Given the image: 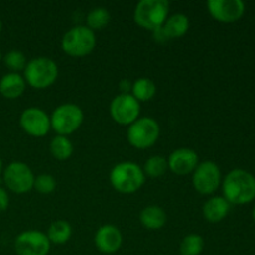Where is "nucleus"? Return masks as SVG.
<instances>
[{
  "label": "nucleus",
  "instance_id": "nucleus-1",
  "mask_svg": "<svg viewBox=\"0 0 255 255\" xmlns=\"http://www.w3.org/2000/svg\"><path fill=\"white\" fill-rule=\"evenodd\" d=\"M222 191L231 204L251 203L255 199V177L244 169H233L224 177Z\"/></svg>",
  "mask_w": 255,
  "mask_h": 255
},
{
  "label": "nucleus",
  "instance_id": "nucleus-2",
  "mask_svg": "<svg viewBox=\"0 0 255 255\" xmlns=\"http://www.w3.org/2000/svg\"><path fill=\"white\" fill-rule=\"evenodd\" d=\"M146 181L143 169L133 162H120L110 173V182L115 191L122 194H132L142 188Z\"/></svg>",
  "mask_w": 255,
  "mask_h": 255
},
{
  "label": "nucleus",
  "instance_id": "nucleus-3",
  "mask_svg": "<svg viewBox=\"0 0 255 255\" xmlns=\"http://www.w3.org/2000/svg\"><path fill=\"white\" fill-rule=\"evenodd\" d=\"M59 76V67L52 59L46 56L34 57L27 61L24 70L26 85L36 90H44L55 84Z\"/></svg>",
  "mask_w": 255,
  "mask_h": 255
},
{
  "label": "nucleus",
  "instance_id": "nucleus-4",
  "mask_svg": "<svg viewBox=\"0 0 255 255\" xmlns=\"http://www.w3.org/2000/svg\"><path fill=\"white\" fill-rule=\"evenodd\" d=\"M169 14L167 0H141L133 11V20L138 26L146 30H154L163 26Z\"/></svg>",
  "mask_w": 255,
  "mask_h": 255
},
{
  "label": "nucleus",
  "instance_id": "nucleus-5",
  "mask_svg": "<svg viewBox=\"0 0 255 255\" xmlns=\"http://www.w3.org/2000/svg\"><path fill=\"white\" fill-rule=\"evenodd\" d=\"M96 46V35L86 25H77L65 32L61 47L65 54L72 57H84L91 54Z\"/></svg>",
  "mask_w": 255,
  "mask_h": 255
},
{
  "label": "nucleus",
  "instance_id": "nucleus-6",
  "mask_svg": "<svg viewBox=\"0 0 255 255\" xmlns=\"http://www.w3.org/2000/svg\"><path fill=\"white\" fill-rule=\"evenodd\" d=\"M51 128L60 136H70L81 127L84 111L75 104H62L52 111L50 116Z\"/></svg>",
  "mask_w": 255,
  "mask_h": 255
},
{
  "label": "nucleus",
  "instance_id": "nucleus-7",
  "mask_svg": "<svg viewBox=\"0 0 255 255\" xmlns=\"http://www.w3.org/2000/svg\"><path fill=\"white\" fill-rule=\"evenodd\" d=\"M161 128L152 117H139L127 129V141L137 149H146L153 146L159 138Z\"/></svg>",
  "mask_w": 255,
  "mask_h": 255
},
{
  "label": "nucleus",
  "instance_id": "nucleus-8",
  "mask_svg": "<svg viewBox=\"0 0 255 255\" xmlns=\"http://www.w3.org/2000/svg\"><path fill=\"white\" fill-rule=\"evenodd\" d=\"M4 183L9 191L24 194L34 189L35 176L31 168L24 162H11L2 171Z\"/></svg>",
  "mask_w": 255,
  "mask_h": 255
},
{
  "label": "nucleus",
  "instance_id": "nucleus-9",
  "mask_svg": "<svg viewBox=\"0 0 255 255\" xmlns=\"http://www.w3.org/2000/svg\"><path fill=\"white\" fill-rule=\"evenodd\" d=\"M192 174V184L194 189L203 196L213 194L222 184L221 169L212 161L198 163Z\"/></svg>",
  "mask_w": 255,
  "mask_h": 255
},
{
  "label": "nucleus",
  "instance_id": "nucleus-10",
  "mask_svg": "<svg viewBox=\"0 0 255 255\" xmlns=\"http://www.w3.org/2000/svg\"><path fill=\"white\" fill-rule=\"evenodd\" d=\"M141 114V104L131 94H120L111 101L110 115L116 124L129 126Z\"/></svg>",
  "mask_w": 255,
  "mask_h": 255
},
{
  "label": "nucleus",
  "instance_id": "nucleus-11",
  "mask_svg": "<svg viewBox=\"0 0 255 255\" xmlns=\"http://www.w3.org/2000/svg\"><path fill=\"white\" fill-rule=\"evenodd\" d=\"M49 238L40 231H25L15 238L14 248L17 255H47L50 252Z\"/></svg>",
  "mask_w": 255,
  "mask_h": 255
},
{
  "label": "nucleus",
  "instance_id": "nucleus-12",
  "mask_svg": "<svg viewBox=\"0 0 255 255\" xmlns=\"http://www.w3.org/2000/svg\"><path fill=\"white\" fill-rule=\"evenodd\" d=\"M20 127L32 137H44L51 128L50 116L40 107H29L20 115Z\"/></svg>",
  "mask_w": 255,
  "mask_h": 255
},
{
  "label": "nucleus",
  "instance_id": "nucleus-13",
  "mask_svg": "<svg viewBox=\"0 0 255 255\" xmlns=\"http://www.w3.org/2000/svg\"><path fill=\"white\" fill-rule=\"evenodd\" d=\"M207 7L211 16L223 24L238 21L246 11V4L242 0H209Z\"/></svg>",
  "mask_w": 255,
  "mask_h": 255
},
{
  "label": "nucleus",
  "instance_id": "nucleus-14",
  "mask_svg": "<svg viewBox=\"0 0 255 255\" xmlns=\"http://www.w3.org/2000/svg\"><path fill=\"white\" fill-rule=\"evenodd\" d=\"M168 169L177 176H187L193 173L199 163V157L192 148H177L167 158Z\"/></svg>",
  "mask_w": 255,
  "mask_h": 255
},
{
  "label": "nucleus",
  "instance_id": "nucleus-15",
  "mask_svg": "<svg viewBox=\"0 0 255 255\" xmlns=\"http://www.w3.org/2000/svg\"><path fill=\"white\" fill-rule=\"evenodd\" d=\"M95 246L104 254H114L120 251L124 242L121 231L114 224H105L95 234Z\"/></svg>",
  "mask_w": 255,
  "mask_h": 255
},
{
  "label": "nucleus",
  "instance_id": "nucleus-16",
  "mask_svg": "<svg viewBox=\"0 0 255 255\" xmlns=\"http://www.w3.org/2000/svg\"><path fill=\"white\" fill-rule=\"evenodd\" d=\"M229 211H231V203L224 197L221 196L209 198L202 208L204 219L211 222V223H219V222L223 221L228 216Z\"/></svg>",
  "mask_w": 255,
  "mask_h": 255
},
{
  "label": "nucleus",
  "instance_id": "nucleus-17",
  "mask_svg": "<svg viewBox=\"0 0 255 255\" xmlns=\"http://www.w3.org/2000/svg\"><path fill=\"white\" fill-rule=\"evenodd\" d=\"M26 89L24 76L16 72H7L0 79V94L7 100H15L21 96Z\"/></svg>",
  "mask_w": 255,
  "mask_h": 255
},
{
  "label": "nucleus",
  "instance_id": "nucleus-18",
  "mask_svg": "<svg viewBox=\"0 0 255 255\" xmlns=\"http://www.w3.org/2000/svg\"><path fill=\"white\" fill-rule=\"evenodd\" d=\"M139 222L142 226L149 231H158L167 223V214L161 207L148 206L139 213Z\"/></svg>",
  "mask_w": 255,
  "mask_h": 255
},
{
  "label": "nucleus",
  "instance_id": "nucleus-19",
  "mask_svg": "<svg viewBox=\"0 0 255 255\" xmlns=\"http://www.w3.org/2000/svg\"><path fill=\"white\" fill-rule=\"evenodd\" d=\"M189 29V19L187 15L181 14H173L171 16L167 17L166 22L162 26L164 35L167 39H178L183 35L187 34Z\"/></svg>",
  "mask_w": 255,
  "mask_h": 255
},
{
  "label": "nucleus",
  "instance_id": "nucleus-20",
  "mask_svg": "<svg viewBox=\"0 0 255 255\" xmlns=\"http://www.w3.org/2000/svg\"><path fill=\"white\" fill-rule=\"evenodd\" d=\"M157 92L156 84L148 77H139L132 82L131 95L141 104V102L149 101L154 97Z\"/></svg>",
  "mask_w": 255,
  "mask_h": 255
},
{
  "label": "nucleus",
  "instance_id": "nucleus-21",
  "mask_svg": "<svg viewBox=\"0 0 255 255\" xmlns=\"http://www.w3.org/2000/svg\"><path fill=\"white\" fill-rule=\"evenodd\" d=\"M47 238L52 244H65L72 236L71 224L64 219H57L50 224L47 229Z\"/></svg>",
  "mask_w": 255,
  "mask_h": 255
},
{
  "label": "nucleus",
  "instance_id": "nucleus-22",
  "mask_svg": "<svg viewBox=\"0 0 255 255\" xmlns=\"http://www.w3.org/2000/svg\"><path fill=\"white\" fill-rule=\"evenodd\" d=\"M50 152L57 161H67L74 153V144L66 136H55L50 142Z\"/></svg>",
  "mask_w": 255,
  "mask_h": 255
},
{
  "label": "nucleus",
  "instance_id": "nucleus-23",
  "mask_svg": "<svg viewBox=\"0 0 255 255\" xmlns=\"http://www.w3.org/2000/svg\"><path fill=\"white\" fill-rule=\"evenodd\" d=\"M110 20H111V15H110L109 10L106 7L97 6L94 7L91 11L87 14L86 26L89 29H91L92 31H99V30H102L104 27H106L109 25Z\"/></svg>",
  "mask_w": 255,
  "mask_h": 255
},
{
  "label": "nucleus",
  "instance_id": "nucleus-24",
  "mask_svg": "<svg viewBox=\"0 0 255 255\" xmlns=\"http://www.w3.org/2000/svg\"><path fill=\"white\" fill-rule=\"evenodd\" d=\"M142 169H143L146 176L157 178V177H161L166 173L167 169H168V162H167L166 157L156 154V156H151L147 159Z\"/></svg>",
  "mask_w": 255,
  "mask_h": 255
},
{
  "label": "nucleus",
  "instance_id": "nucleus-25",
  "mask_svg": "<svg viewBox=\"0 0 255 255\" xmlns=\"http://www.w3.org/2000/svg\"><path fill=\"white\" fill-rule=\"evenodd\" d=\"M204 249V239L199 234H188L179 246L181 255H199Z\"/></svg>",
  "mask_w": 255,
  "mask_h": 255
},
{
  "label": "nucleus",
  "instance_id": "nucleus-26",
  "mask_svg": "<svg viewBox=\"0 0 255 255\" xmlns=\"http://www.w3.org/2000/svg\"><path fill=\"white\" fill-rule=\"evenodd\" d=\"M2 62L10 70V72H16V74H19V71H24L25 70L27 60L24 52L19 51V50H10L2 57Z\"/></svg>",
  "mask_w": 255,
  "mask_h": 255
},
{
  "label": "nucleus",
  "instance_id": "nucleus-27",
  "mask_svg": "<svg viewBox=\"0 0 255 255\" xmlns=\"http://www.w3.org/2000/svg\"><path fill=\"white\" fill-rule=\"evenodd\" d=\"M34 189H36L41 194H50L56 189V179L51 174H40L35 177Z\"/></svg>",
  "mask_w": 255,
  "mask_h": 255
},
{
  "label": "nucleus",
  "instance_id": "nucleus-28",
  "mask_svg": "<svg viewBox=\"0 0 255 255\" xmlns=\"http://www.w3.org/2000/svg\"><path fill=\"white\" fill-rule=\"evenodd\" d=\"M9 203H10V198L6 189L0 187V212L6 211L7 207H9Z\"/></svg>",
  "mask_w": 255,
  "mask_h": 255
},
{
  "label": "nucleus",
  "instance_id": "nucleus-29",
  "mask_svg": "<svg viewBox=\"0 0 255 255\" xmlns=\"http://www.w3.org/2000/svg\"><path fill=\"white\" fill-rule=\"evenodd\" d=\"M120 89H121V94H129L128 91H131L132 89V82H129L128 80H122L120 82Z\"/></svg>",
  "mask_w": 255,
  "mask_h": 255
},
{
  "label": "nucleus",
  "instance_id": "nucleus-30",
  "mask_svg": "<svg viewBox=\"0 0 255 255\" xmlns=\"http://www.w3.org/2000/svg\"><path fill=\"white\" fill-rule=\"evenodd\" d=\"M2 171H4V169H2V162H1V159H0V176L2 174Z\"/></svg>",
  "mask_w": 255,
  "mask_h": 255
},
{
  "label": "nucleus",
  "instance_id": "nucleus-31",
  "mask_svg": "<svg viewBox=\"0 0 255 255\" xmlns=\"http://www.w3.org/2000/svg\"><path fill=\"white\" fill-rule=\"evenodd\" d=\"M1 30H2V22L1 20H0V32H1Z\"/></svg>",
  "mask_w": 255,
  "mask_h": 255
},
{
  "label": "nucleus",
  "instance_id": "nucleus-32",
  "mask_svg": "<svg viewBox=\"0 0 255 255\" xmlns=\"http://www.w3.org/2000/svg\"><path fill=\"white\" fill-rule=\"evenodd\" d=\"M253 219L255 221V206H254V208H253Z\"/></svg>",
  "mask_w": 255,
  "mask_h": 255
},
{
  "label": "nucleus",
  "instance_id": "nucleus-33",
  "mask_svg": "<svg viewBox=\"0 0 255 255\" xmlns=\"http://www.w3.org/2000/svg\"><path fill=\"white\" fill-rule=\"evenodd\" d=\"M2 61V55H1V51H0V62Z\"/></svg>",
  "mask_w": 255,
  "mask_h": 255
}]
</instances>
